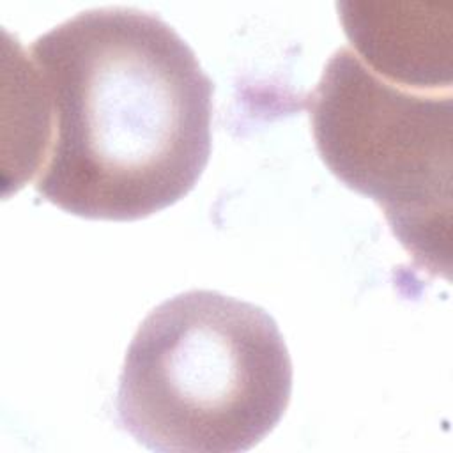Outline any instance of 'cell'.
I'll return each mask as SVG.
<instances>
[{"label":"cell","instance_id":"obj_4","mask_svg":"<svg viewBox=\"0 0 453 453\" xmlns=\"http://www.w3.org/2000/svg\"><path fill=\"white\" fill-rule=\"evenodd\" d=\"M350 50L375 74L418 90H451V14L423 2H340Z\"/></svg>","mask_w":453,"mask_h":453},{"label":"cell","instance_id":"obj_2","mask_svg":"<svg viewBox=\"0 0 453 453\" xmlns=\"http://www.w3.org/2000/svg\"><path fill=\"white\" fill-rule=\"evenodd\" d=\"M292 361L276 320L216 290L156 306L133 336L117 389L120 426L161 453H241L283 418Z\"/></svg>","mask_w":453,"mask_h":453},{"label":"cell","instance_id":"obj_1","mask_svg":"<svg viewBox=\"0 0 453 453\" xmlns=\"http://www.w3.org/2000/svg\"><path fill=\"white\" fill-rule=\"evenodd\" d=\"M14 189L134 221L184 198L211 154L212 81L172 25L134 7L78 12L14 42Z\"/></svg>","mask_w":453,"mask_h":453},{"label":"cell","instance_id":"obj_3","mask_svg":"<svg viewBox=\"0 0 453 453\" xmlns=\"http://www.w3.org/2000/svg\"><path fill=\"white\" fill-rule=\"evenodd\" d=\"M308 110L324 165L372 198L405 251L437 273L451 212V90L388 81L342 46Z\"/></svg>","mask_w":453,"mask_h":453}]
</instances>
